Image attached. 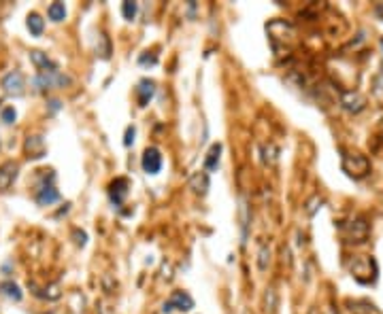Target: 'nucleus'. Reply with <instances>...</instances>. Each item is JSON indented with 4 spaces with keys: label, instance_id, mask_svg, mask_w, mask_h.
Here are the masks:
<instances>
[{
    "label": "nucleus",
    "instance_id": "12",
    "mask_svg": "<svg viewBox=\"0 0 383 314\" xmlns=\"http://www.w3.org/2000/svg\"><path fill=\"white\" fill-rule=\"evenodd\" d=\"M58 200H60V193H58V189L51 183L49 185H41V189L37 193V202L41 206H51L53 202H58Z\"/></svg>",
    "mask_w": 383,
    "mask_h": 314
},
{
    "label": "nucleus",
    "instance_id": "8",
    "mask_svg": "<svg viewBox=\"0 0 383 314\" xmlns=\"http://www.w3.org/2000/svg\"><path fill=\"white\" fill-rule=\"evenodd\" d=\"M3 87H5V92L7 94H11V96H22L24 94V77L22 73H17V70H13V73H9L3 77Z\"/></svg>",
    "mask_w": 383,
    "mask_h": 314
},
{
    "label": "nucleus",
    "instance_id": "28",
    "mask_svg": "<svg viewBox=\"0 0 383 314\" xmlns=\"http://www.w3.org/2000/svg\"><path fill=\"white\" fill-rule=\"evenodd\" d=\"M49 106H51V111L56 113V111L60 109V100H51V102H49Z\"/></svg>",
    "mask_w": 383,
    "mask_h": 314
},
{
    "label": "nucleus",
    "instance_id": "14",
    "mask_svg": "<svg viewBox=\"0 0 383 314\" xmlns=\"http://www.w3.org/2000/svg\"><path fill=\"white\" fill-rule=\"evenodd\" d=\"M26 151L30 153V157H43L45 155V145H43L41 136H28L26 140Z\"/></svg>",
    "mask_w": 383,
    "mask_h": 314
},
{
    "label": "nucleus",
    "instance_id": "15",
    "mask_svg": "<svg viewBox=\"0 0 383 314\" xmlns=\"http://www.w3.org/2000/svg\"><path fill=\"white\" fill-rule=\"evenodd\" d=\"M190 187L196 193H200V195L207 193V189H209V176H207V172H196L190 178Z\"/></svg>",
    "mask_w": 383,
    "mask_h": 314
},
{
    "label": "nucleus",
    "instance_id": "10",
    "mask_svg": "<svg viewBox=\"0 0 383 314\" xmlns=\"http://www.w3.org/2000/svg\"><path fill=\"white\" fill-rule=\"evenodd\" d=\"M341 104H343V109L345 111H349V113H360L364 109V104H366V100L358 94V92H347L341 96Z\"/></svg>",
    "mask_w": 383,
    "mask_h": 314
},
{
    "label": "nucleus",
    "instance_id": "7",
    "mask_svg": "<svg viewBox=\"0 0 383 314\" xmlns=\"http://www.w3.org/2000/svg\"><path fill=\"white\" fill-rule=\"evenodd\" d=\"M66 83H68V77L60 75V70L58 73H39L37 79H34V85L39 89H49L53 85H66Z\"/></svg>",
    "mask_w": 383,
    "mask_h": 314
},
{
    "label": "nucleus",
    "instance_id": "3",
    "mask_svg": "<svg viewBox=\"0 0 383 314\" xmlns=\"http://www.w3.org/2000/svg\"><path fill=\"white\" fill-rule=\"evenodd\" d=\"M343 236L347 242H364L368 236V223L364 219H355L343 227Z\"/></svg>",
    "mask_w": 383,
    "mask_h": 314
},
{
    "label": "nucleus",
    "instance_id": "23",
    "mask_svg": "<svg viewBox=\"0 0 383 314\" xmlns=\"http://www.w3.org/2000/svg\"><path fill=\"white\" fill-rule=\"evenodd\" d=\"M15 117H17V113H15L13 106H7V109L3 111V115H0V119H3L5 123H13V121H15Z\"/></svg>",
    "mask_w": 383,
    "mask_h": 314
},
{
    "label": "nucleus",
    "instance_id": "20",
    "mask_svg": "<svg viewBox=\"0 0 383 314\" xmlns=\"http://www.w3.org/2000/svg\"><path fill=\"white\" fill-rule=\"evenodd\" d=\"M271 263V246L269 244H262L260 246V253H258V267L264 272Z\"/></svg>",
    "mask_w": 383,
    "mask_h": 314
},
{
    "label": "nucleus",
    "instance_id": "21",
    "mask_svg": "<svg viewBox=\"0 0 383 314\" xmlns=\"http://www.w3.org/2000/svg\"><path fill=\"white\" fill-rule=\"evenodd\" d=\"M264 303H266V312H275V310H277V293H275L273 286H269V289H266Z\"/></svg>",
    "mask_w": 383,
    "mask_h": 314
},
{
    "label": "nucleus",
    "instance_id": "13",
    "mask_svg": "<svg viewBox=\"0 0 383 314\" xmlns=\"http://www.w3.org/2000/svg\"><path fill=\"white\" fill-rule=\"evenodd\" d=\"M137 94H139V104L141 106H147L149 104V100L154 98V94H156V83L154 81H149V79H143L139 83V87H137Z\"/></svg>",
    "mask_w": 383,
    "mask_h": 314
},
{
    "label": "nucleus",
    "instance_id": "16",
    "mask_svg": "<svg viewBox=\"0 0 383 314\" xmlns=\"http://www.w3.org/2000/svg\"><path fill=\"white\" fill-rule=\"evenodd\" d=\"M219 153H221V145L219 142H215L211 149H209V153H207V159H204V168L207 170H217V166H219Z\"/></svg>",
    "mask_w": 383,
    "mask_h": 314
},
{
    "label": "nucleus",
    "instance_id": "19",
    "mask_svg": "<svg viewBox=\"0 0 383 314\" xmlns=\"http://www.w3.org/2000/svg\"><path fill=\"white\" fill-rule=\"evenodd\" d=\"M47 15H49L51 22H62V20L66 17V7H64V3H53V5H49Z\"/></svg>",
    "mask_w": 383,
    "mask_h": 314
},
{
    "label": "nucleus",
    "instance_id": "5",
    "mask_svg": "<svg viewBox=\"0 0 383 314\" xmlns=\"http://www.w3.org/2000/svg\"><path fill=\"white\" fill-rule=\"evenodd\" d=\"M141 166H143V170L147 174H158L160 168H162V153H160L156 147L145 149L143 159H141Z\"/></svg>",
    "mask_w": 383,
    "mask_h": 314
},
{
    "label": "nucleus",
    "instance_id": "4",
    "mask_svg": "<svg viewBox=\"0 0 383 314\" xmlns=\"http://www.w3.org/2000/svg\"><path fill=\"white\" fill-rule=\"evenodd\" d=\"M194 308V299L190 297L185 291H175L171 297L164 301V312H173V310H181V312H188Z\"/></svg>",
    "mask_w": 383,
    "mask_h": 314
},
{
    "label": "nucleus",
    "instance_id": "9",
    "mask_svg": "<svg viewBox=\"0 0 383 314\" xmlns=\"http://www.w3.org/2000/svg\"><path fill=\"white\" fill-rule=\"evenodd\" d=\"M17 172H20V166L15 161H7V164L0 166V191H7L15 183Z\"/></svg>",
    "mask_w": 383,
    "mask_h": 314
},
{
    "label": "nucleus",
    "instance_id": "22",
    "mask_svg": "<svg viewBox=\"0 0 383 314\" xmlns=\"http://www.w3.org/2000/svg\"><path fill=\"white\" fill-rule=\"evenodd\" d=\"M137 11H139V7H137V3H132V0H126V3L121 5V13H123V17H126L128 22L135 20Z\"/></svg>",
    "mask_w": 383,
    "mask_h": 314
},
{
    "label": "nucleus",
    "instance_id": "17",
    "mask_svg": "<svg viewBox=\"0 0 383 314\" xmlns=\"http://www.w3.org/2000/svg\"><path fill=\"white\" fill-rule=\"evenodd\" d=\"M28 30H30V34L32 37H41L43 34V28H45V22L41 20V15H37V13H30L28 15Z\"/></svg>",
    "mask_w": 383,
    "mask_h": 314
},
{
    "label": "nucleus",
    "instance_id": "18",
    "mask_svg": "<svg viewBox=\"0 0 383 314\" xmlns=\"http://www.w3.org/2000/svg\"><path fill=\"white\" fill-rule=\"evenodd\" d=\"M0 293H3L5 297L13 299V301L22 299V291H20V286H17L15 282H3V284H0Z\"/></svg>",
    "mask_w": 383,
    "mask_h": 314
},
{
    "label": "nucleus",
    "instance_id": "27",
    "mask_svg": "<svg viewBox=\"0 0 383 314\" xmlns=\"http://www.w3.org/2000/svg\"><path fill=\"white\" fill-rule=\"evenodd\" d=\"M75 238H77V240H75L77 244H81V246H83V244H85V238H87V236L83 234V231H75Z\"/></svg>",
    "mask_w": 383,
    "mask_h": 314
},
{
    "label": "nucleus",
    "instance_id": "2",
    "mask_svg": "<svg viewBox=\"0 0 383 314\" xmlns=\"http://www.w3.org/2000/svg\"><path fill=\"white\" fill-rule=\"evenodd\" d=\"M343 170L349 176L353 178H362V176H366L368 174V170H370V164H368V159L360 155V153H349V155H345L343 157Z\"/></svg>",
    "mask_w": 383,
    "mask_h": 314
},
{
    "label": "nucleus",
    "instance_id": "6",
    "mask_svg": "<svg viewBox=\"0 0 383 314\" xmlns=\"http://www.w3.org/2000/svg\"><path fill=\"white\" fill-rule=\"evenodd\" d=\"M128 187H130V183H128V178H123V176L115 178V181L111 183V187H109V197H111V202H113L115 206H121V204H123V200H126V195H128Z\"/></svg>",
    "mask_w": 383,
    "mask_h": 314
},
{
    "label": "nucleus",
    "instance_id": "24",
    "mask_svg": "<svg viewBox=\"0 0 383 314\" xmlns=\"http://www.w3.org/2000/svg\"><path fill=\"white\" fill-rule=\"evenodd\" d=\"M60 295H62V293H60V286H58V284H51L49 289H47V293H45V297H47V299H58Z\"/></svg>",
    "mask_w": 383,
    "mask_h": 314
},
{
    "label": "nucleus",
    "instance_id": "11",
    "mask_svg": "<svg viewBox=\"0 0 383 314\" xmlns=\"http://www.w3.org/2000/svg\"><path fill=\"white\" fill-rule=\"evenodd\" d=\"M30 58L34 62V66L39 68V73H58V64L56 62H51L43 51H32Z\"/></svg>",
    "mask_w": 383,
    "mask_h": 314
},
{
    "label": "nucleus",
    "instance_id": "26",
    "mask_svg": "<svg viewBox=\"0 0 383 314\" xmlns=\"http://www.w3.org/2000/svg\"><path fill=\"white\" fill-rule=\"evenodd\" d=\"M139 62H141V64H151V66H154V64H158V58L156 56H147V53H145V56L139 58Z\"/></svg>",
    "mask_w": 383,
    "mask_h": 314
},
{
    "label": "nucleus",
    "instance_id": "25",
    "mask_svg": "<svg viewBox=\"0 0 383 314\" xmlns=\"http://www.w3.org/2000/svg\"><path fill=\"white\" fill-rule=\"evenodd\" d=\"M135 134H137L135 125H130V128L126 130V138H123V145H126V147H130L132 142H135Z\"/></svg>",
    "mask_w": 383,
    "mask_h": 314
},
{
    "label": "nucleus",
    "instance_id": "29",
    "mask_svg": "<svg viewBox=\"0 0 383 314\" xmlns=\"http://www.w3.org/2000/svg\"><path fill=\"white\" fill-rule=\"evenodd\" d=\"M381 49H383V41H381Z\"/></svg>",
    "mask_w": 383,
    "mask_h": 314
},
{
    "label": "nucleus",
    "instance_id": "30",
    "mask_svg": "<svg viewBox=\"0 0 383 314\" xmlns=\"http://www.w3.org/2000/svg\"><path fill=\"white\" fill-rule=\"evenodd\" d=\"M49 314H53V312H49Z\"/></svg>",
    "mask_w": 383,
    "mask_h": 314
},
{
    "label": "nucleus",
    "instance_id": "1",
    "mask_svg": "<svg viewBox=\"0 0 383 314\" xmlns=\"http://www.w3.org/2000/svg\"><path fill=\"white\" fill-rule=\"evenodd\" d=\"M349 270H351V276L355 278V280H360L364 284H368L375 280V276H377V267H375V261H372L370 257H358V259H353V263L349 265Z\"/></svg>",
    "mask_w": 383,
    "mask_h": 314
}]
</instances>
